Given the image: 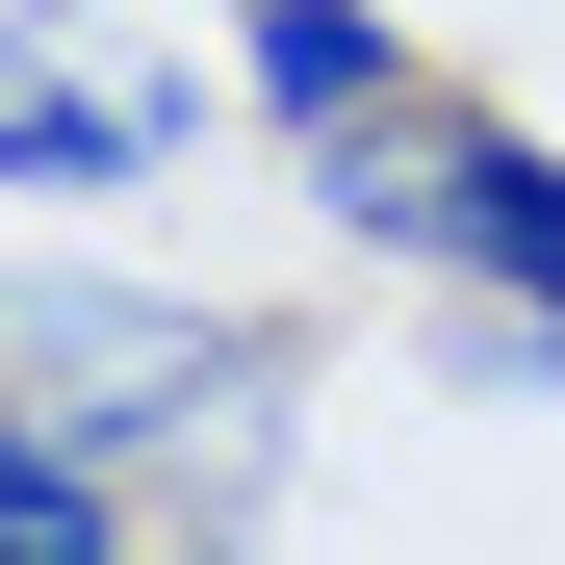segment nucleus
<instances>
[{
  "label": "nucleus",
  "mask_w": 565,
  "mask_h": 565,
  "mask_svg": "<svg viewBox=\"0 0 565 565\" xmlns=\"http://www.w3.org/2000/svg\"><path fill=\"white\" fill-rule=\"evenodd\" d=\"M180 386H232V334H206V309H154V282H104V257H26V412H52V437H104V462H129Z\"/></svg>",
  "instance_id": "obj_1"
},
{
  "label": "nucleus",
  "mask_w": 565,
  "mask_h": 565,
  "mask_svg": "<svg viewBox=\"0 0 565 565\" xmlns=\"http://www.w3.org/2000/svg\"><path fill=\"white\" fill-rule=\"evenodd\" d=\"M180 129H206V77H104L77 26H26V77H0V180L26 206H129V180H180Z\"/></svg>",
  "instance_id": "obj_2"
},
{
  "label": "nucleus",
  "mask_w": 565,
  "mask_h": 565,
  "mask_svg": "<svg viewBox=\"0 0 565 565\" xmlns=\"http://www.w3.org/2000/svg\"><path fill=\"white\" fill-rule=\"evenodd\" d=\"M437 282H489L514 334H565V154L540 129H437Z\"/></svg>",
  "instance_id": "obj_3"
},
{
  "label": "nucleus",
  "mask_w": 565,
  "mask_h": 565,
  "mask_svg": "<svg viewBox=\"0 0 565 565\" xmlns=\"http://www.w3.org/2000/svg\"><path fill=\"white\" fill-rule=\"evenodd\" d=\"M232 77H257V104L309 129V154L412 129V26H386V0H232Z\"/></svg>",
  "instance_id": "obj_4"
},
{
  "label": "nucleus",
  "mask_w": 565,
  "mask_h": 565,
  "mask_svg": "<svg viewBox=\"0 0 565 565\" xmlns=\"http://www.w3.org/2000/svg\"><path fill=\"white\" fill-rule=\"evenodd\" d=\"M0 565H129V489H104V437L0 412Z\"/></svg>",
  "instance_id": "obj_5"
}]
</instances>
